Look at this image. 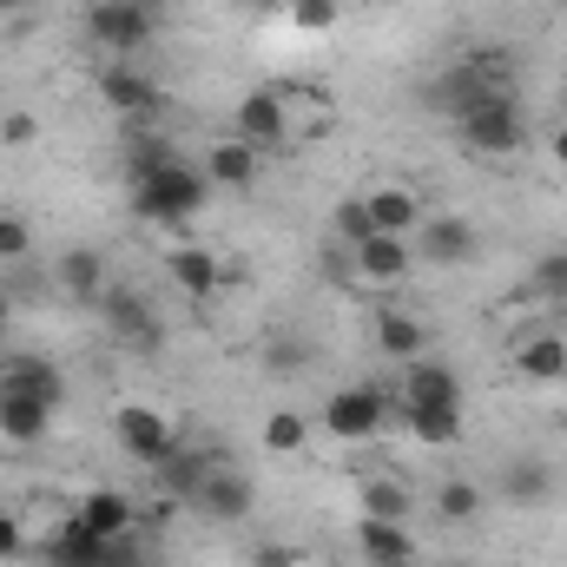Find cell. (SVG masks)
<instances>
[{"label": "cell", "instance_id": "6da1fadb", "mask_svg": "<svg viewBox=\"0 0 567 567\" xmlns=\"http://www.w3.org/2000/svg\"><path fill=\"white\" fill-rule=\"evenodd\" d=\"M212 205V178L192 165V158H165V165H152L133 178V218L140 225H158V231H178V225H192L198 212Z\"/></svg>", "mask_w": 567, "mask_h": 567}, {"label": "cell", "instance_id": "7a4b0ae2", "mask_svg": "<svg viewBox=\"0 0 567 567\" xmlns=\"http://www.w3.org/2000/svg\"><path fill=\"white\" fill-rule=\"evenodd\" d=\"M455 140H462V152H475V158H508V152H522V145H528L522 100H515V93H495V100L468 106V113L455 120Z\"/></svg>", "mask_w": 567, "mask_h": 567}, {"label": "cell", "instance_id": "3957f363", "mask_svg": "<svg viewBox=\"0 0 567 567\" xmlns=\"http://www.w3.org/2000/svg\"><path fill=\"white\" fill-rule=\"evenodd\" d=\"M396 416H403L396 390H383V383H350V390H330V403H323V429L337 442H377Z\"/></svg>", "mask_w": 567, "mask_h": 567}, {"label": "cell", "instance_id": "277c9868", "mask_svg": "<svg viewBox=\"0 0 567 567\" xmlns=\"http://www.w3.org/2000/svg\"><path fill=\"white\" fill-rule=\"evenodd\" d=\"M158 33V7L152 0H100L86 13V40L106 53V60H140Z\"/></svg>", "mask_w": 567, "mask_h": 567}, {"label": "cell", "instance_id": "5b68a950", "mask_svg": "<svg viewBox=\"0 0 567 567\" xmlns=\"http://www.w3.org/2000/svg\"><path fill=\"white\" fill-rule=\"evenodd\" d=\"M113 442L140 462V468H165L185 442H178V429L165 410H152V403H120L113 410Z\"/></svg>", "mask_w": 567, "mask_h": 567}, {"label": "cell", "instance_id": "8992f818", "mask_svg": "<svg viewBox=\"0 0 567 567\" xmlns=\"http://www.w3.org/2000/svg\"><path fill=\"white\" fill-rule=\"evenodd\" d=\"M93 93H100V106L113 113V120H126V126H140V120H152L158 113V80L145 73L140 60H106L100 73H93Z\"/></svg>", "mask_w": 567, "mask_h": 567}, {"label": "cell", "instance_id": "52a82bcc", "mask_svg": "<svg viewBox=\"0 0 567 567\" xmlns=\"http://www.w3.org/2000/svg\"><path fill=\"white\" fill-rule=\"evenodd\" d=\"M390 390H396V410H462V370L442 357L403 363V377Z\"/></svg>", "mask_w": 567, "mask_h": 567}, {"label": "cell", "instance_id": "ba28073f", "mask_svg": "<svg viewBox=\"0 0 567 567\" xmlns=\"http://www.w3.org/2000/svg\"><path fill=\"white\" fill-rule=\"evenodd\" d=\"M508 370L522 377V383H567V337L555 323H528V330H515V343H508Z\"/></svg>", "mask_w": 567, "mask_h": 567}, {"label": "cell", "instance_id": "9c48e42d", "mask_svg": "<svg viewBox=\"0 0 567 567\" xmlns=\"http://www.w3.org/2000/svg\"><path fill=\"white\" fill-rule=\"evenodd\" d=\"M357 198H363L370 225H377V231H390V238H416V231H423V218H429L423 192H416L410 178H377V185H363Z\"/></svg>", "mask_w": 567, "mask_h": 567}, {"label": "cell", "instance_id": "30bf717a", "mask_svg": "<svg viewBox=\"0 0 567 567\" xmlns=\"http://www.w3.org/2000/svg\"><path fill=\"white\" fill-rule=\"evenodd\" d=\"M284 140L290 145H317L337 133V100L323 93V86H310V80H284Z\"/></svg>", "mask_w": 567, "mask_h": 567}, {"label": "cell", "instance_id": "8fae6325", "mask_svg": "<svg viewBox=\"0 0 567 567\" xmlns=\"http://www.w3.org/2000/svg\"><path fill=\"white\" fill-rule=\"evenodd\" d=\"M73 522H86L100 542H126V535H140V495H126L120 482H93L73 502Z\"/></svg>", "mask_w": 567, "mask_h": 567}, {"label": "cell", "instance_id": "7c38bea8", "mask_svg": "<svg viewBox=\"0 0 567 567\" xmlns=\"http://www.w3.org/2000/svg\"><path fill=\"white\" fill-rule=\"evenodd\" d=\"M410 271H416L410 238L377 231L370 245H357V251H350V278H357V290H396V284H410Z\"/></svg>", "mask_w": 567, "mask_h": 567}, {"label": "cell", "instance_id": "4fadbf2b", "mask_svg": "<svg viewBox=\"0 0 567 567\" xmlns=\"http://www.w3.org/2000/svg\"><path fill=\"white\" fill-rule=\"evenodd\" d=\"M231 140L258 145L265 158L290 145V140H284V93H278V86H251V93L231 106Z\"/></svg>", "mask_w": 567, "mask_h": 567}, {"label": "cell", "instance_id": "5bb4252c", "mask_svg": "<svg viewBox=\"0 0 567 567\" xmlns=\"http://www.w3.org/2000/svg\"><path fill=\"white\" fill-rule=\"evenodd\" d=\"M0 396H33V403L60 410V403H66V370H60L53 357L20 350V357H7V363H0Z\"/></svg>", "mask_w": 567, "mask_h": 567}, {"label": "cell", "instance_id": "9a60e30c", "mask_svg": "<svg viewBox=\"0 0 567 567\" xmlns=\"http://www.w3.org/2000/svg\"><path fill=\"white\" fill-rule=\"evenodd\" d=\"M165 278H172V290H178L185 303H212V297L225 290V258L205 251V245H172V251H165Z\"/></svg>", "mask_w": 567, "mask_h": 567}, {"label": "cell", "instance_id": "2e32d148", "mask_svg": "<svg viewBox=\"0 0 567 567\" xmlns=\"http://www.w3.org/2000/svg\"><path fill=\"white\" fill-rule=\"evenodd\" d=\"M198 172L212 178V192H251V185L265 178V152L225 133V140H212V145H205V158H198Z\"/></svg>", "mask_w": 567, "mask_h": 567}, {"label": "cell", "instance_id": "e0dca14e", "mask_svg": "<svg viewBox=\"0 0 567 567\" xmlns=\"http://www.w3.org/2000/svg\"><path fill=\"white\" fill-rule=\"evenodd\" d=\"M370 337H377V350H383L396 370L416 363V357H429V323L416 317V310H403V303H383L377 323H370Z\"/></svg>", "mask_w": 567, "mask_h": 567}, {"label": "cell", "instance_id": "ac0fdd59", "mask_svg": "<svg viewBox=\"0 0 567 567\" xmlns=\"http://www.w3.org/2000/svg\"><path fill=\"white\" fill-rule=\"evenodd\" d=\"M192 508H198V515H212V522H245V515H251V482H245L238 468L212 462V468H205V482H198V495H192Z\"/></svg>", "mask_w": 567, "mask_h": 567}, {"label": "cell", "instance_id": "d6986e66", "mask_svg": "<svg viewBox=\"0 0 567 567\" xmlns=\"http://www.w3.org/2000/svg\"><path fill=\"white\" fill-rule=\"evenodd\" d=\"M357 555H363V567L377 561H416L423 555V542H416V528L410 522H377V515H357Z\"/></svg>", "mask_w": 567, "mask_h": 567}, {"label": "cell", "instance_id": "ffe728a7", "mask_svg": "<svg viewBox=\"0 0 567 567\" xmlns=\"http://www.w3.org/2000/svg\"><path fill=\"white\" fill-rule=\"evenodd\" d=\"M410 251L423 258V265H468L475 258V231H468V218H423V231L410 238Z\"/></svg>", "mask_w": 567, "mask_h": 567}, {"label": "cell", "instance_id": "44dd1931", "mask_svg": "<svg viewBox=\"0 0 567 567\" xmlns=\"http://www.w3.org/2000/svg\"><path fill=\"white\" fill-rule=\"evenodd\" d=\"M106 548H113V542H100L86 522H73V515H66V522L33 548V555H40L47 567H106Z\"/></svg>", "mask_w": 567, "mask_h": 567}, {"label": "cell", "instance_id": "7402d4cb", "mask_svg": "<svg viewBox=\"0 0 567 567\" xmlns=\"http://www.w3.org/2000/svg\"><path fill=\"white\" fill-rule=\"evenodd\" d=\"M60 290L73 297V303H106V290H113V271H106V258L93 251V245H73L66 258H60Z\"/></svg>", "mask_w": 567, "mask_h": 567}, {"label": "cell", "instance_id": "603a6c76", "mask_svg": "<svg viewBox=\"0 0 567 567\" xmlns=\"http://www.w3.org/2000/svg\"><path fill=\"white\" fill-rule=\"evenodd\" d=\"M100 310H106V323L120 330V343H133V350H152V343H158V317H152V303H145L140 290L113 284Z\"/></svg>", "mask_w": 567, "mask_h": 567}, {"label": "cell", "instance_id": "cb8c5ba5", "mask_svg": "<svg viewBox=\"0 0 567 567\" xmlns=\"http://www.w3.org/2000/svg\"><path fill=\"white\" fill-rule=\"evenodd\" d=\"M357 508L377 515V522H410L416 515V488L403 475H363L357 482Z\"/></svg>", "mask_w": 567, "mask_h": 567}, {"label": "cell", "instance_id": "d4e9b609", "mask_svg": "<svg viewBox=\"0 0 567 567\" xmlns=\"http://www.w3.org/2000/svg\"><path fill=\"white\" fill-rule=\"evenodd\" d=\"M429 508H435L442 528H468V522L488 508V495H482V482H468V475H442L435 495H429Z\"/></svg>", "mask_w": 567, "mask_h": 567}, {"label": "cell", "instance_id": "484cf974", "mask_svg": "<svg viewBox=\"0 0 567 567\" xmlns=\"http://www.w3.org/2000/svg\"><path fill=\"white\" fill-rule=\"evenodd\" d=\"M53 416H60V410H47V403H33V396H0V442L33 449V442L53 435Z\"/></svg>", "mask_w": 567, "mask_h": 567}, {"label": "cell", "instance_id": "4316f807", "mask_svg": "<svg viewBox=\"0 0 567 567\" xmlns=\"http://www.w3.org/2000/svg\"><path fill=\"white\" fill-rule=\"evenodd\" d=\"M258 442H265V455H303L310 449V416L303 410H271Z\"/></svg>", "mask_w": 567, "mask_h": 567}, {"label": "cell", "instance_id": "83f0119b", "mask_svg": "<svg viewBox=\"0 0 567 567\" xmlns=\"http://www.w3.org/2000/svg\"><path fill=\"white\" fill-rule=\"evenodd\" d=\"M502 502H508V508H542V502H548V462H508Z\"/></svg>", "mask_w": 567, "mask_h": 567}, {"label": "cell", "instance_id": "f1b7e54d", "mask_svg": "<svg viewBox=\"0 0 567 567\" xmlns=\"http://www.w3.org/2000/svg\"><path fill=\"white\" fill-rule=\"evenodd\" d=\"M396 423L410 429L423 449H449V442H462V410H403Z\"/></svg>", "mask_w": 567, "mask_h": 567}, {"label": "cell", "instance_id": "f546056e", "mask_svg": "<svg viewBox=\"0 0 567 567\" xmlns=\"http://www.w3.org/2000/svg\"><path fill=\"white\" fill-rule=\"evenodd\" d=\"M330 238H337L343 251H357V245H370V238H377V225H370L363 198H337V212H330Z\"/></svg>", "mask_w": 567, "mask_h": 567}, {"label": "cell", "instance_id": "4dcf8cb0", "mask_svg": "<svg viewBox=\"0 0 567 567\" xmlns=\"http://www.w3.org/2000/svg\"><path fill=\"white\" fill-rule=\"evenodd\" d=\"M528 290H535L542 303H567V251H548V258L528 271Z\"/></svg>", "mask_w": 567, "mask_h": 567}, {"label": "cell", "instance_id": "1f68e13d", "mask_svg": "<svg viewBox=\"0 0 567 567\" xmlns=\"http://www.w3.org/2000/svg\"><path fill=\"white\" fill-rule=\"evenodd\" d=\"M33 258V225L20 212H0V265H27Z\"/></svg>", "mask_w": 567, "mask_h": 567}, {"label": "cell", "instance_id": "d6a6232c", "mask_svg": "<svg viewBox=\"0 0 567 567\" xmlns=\"http://www.w3.org/2000/svg\"><path fill=\"white\" fill-rule=\"evenodd\" d=\"M284 20L303 33H323V27H337V0H284Z\"/></svg>", "mask_w": 567, "mask_h": 567}, {"label": "cell", "instance_id": "836d02e7", "mask_svg": "<svg viewBox=\"0 0 567 567\" xmlns=\"http://www.w3.org/2000/svg\"><path fill=\"white\" fill-rule=\"evenodd\" d=\"M33 140H40V120L27 106H7L0 113V145H33Z\"/></svg>", "mask_w": 567, "mask_h": 567}, {"label": "cell", "instance_id": "e575fe53", "mask_svg": "<svg viewBox=\"0 0 567 567\" xmlns=\"http://www.w3.org/2000/svg\"><path fill=\"white\" fill-rule=\"evenodd\" d=\"M20 555H33V542H27V522H20L13 508H0V561H20Z\"/></svg>", "mask_w": 567, "mask_h": 567}, {"label": "cell", "instance_id": "d590c367", "mask_svg": "<svg viewBox=\"0 0 567 567\" xmlns=\"http://www.w3.org/2000/svg\"><path fill=\"white\" fill-rule=\"evenodd\" d=\"M258 567H297V555H290V548H278V542H271V548H258Z\"/></svg>", "mask_w": 567, "mask_h": 567}, {"label": "cell", "instance_id": "8d00e7d4", "mask_svg": "<svg viewBox=\"0 0 567 567\" xmlns=\"http://www.w3.org/2000/svg\"><path fill=\"white\" fill-rule=\"evenodd\" d=\"M27 13H33V0H0V20H20L27 27Z\"/></svg>", "mask_w": 567, "mask_h": 567}, {"label": "cell", "instance_id": "74e56055", "mask_svg": "<svg viewBox=\"0 0 567 567\" xmlns=\"http://www.w3.org/2000/svg\"><path fill=\"white\" fill-rule=\"evenodd\" d=\"M548 158H555V165L567 172V126H555V140H548Z\"/></svg>", "mask_w": 567, "mask_h": 567}, {"label": "cell", "instance_id": "f35d334b", "mask_svg": "<svg viewBox=\"0 0 567 567\" xmlns=\"http://www.w3.org/2000/svg\"><path fill=\"white\" fill-rule=\"evenodd\" d=\"M7 330H13V290L0 284V337H7Z\"/></svg>", "mask_w": 567, "mask_h": 567}, {"label": "cell", "instance_id": "ab89813d", "mask_svg": "<svg viewBox=\"0 0 567 567\" xmlns=\"http://www.w3.org/2000/svg\"><path fill=\"white\" fill-rule=\"evenodd\" d=\"M66 7H80V13H93V7H100V0H66Z\"/></svg>", "mask_w": 567, "mask_h": 567}, {"label": "cell", "instance_id": "60d3db41", "mask_svg": "<svg viewBox=\"0 0 567 567\" xmlns=\"http://www.w3.org/2000/svg\"><path fill=\"white\" fill-rule=\"evenodd\" d=\"M377 567H416V561H377Z\"/></svg>", "mask_w": 567, "mask_h": 567}, {"label": "cell", "instance_id": "b9f144b4", "mask_svg": "<svg viewBox=\"0 0 567 567\" xmlns=\"http://www.w3.org/2000/svg\"><path fill=\"white\" fill-rule=\"evenodd\" d=\"M442 567H475V561H442Z\"/></svg>", "mask_w": 567, "mask_h": 567}, {"label": "cell", "instance_id": "7bdbcfd3", "mask_svg": "<svg viewBox=\"0 0 567 567\" xmlns=\"http://www.w3.org/2000/svg\"><path fill=\"white\" fill-rule=\"evenodd\" d=\"M377 7H396V0H377Z\"/></svg>", "mask_w": 567, "mask_h": 567}]
</instances>
